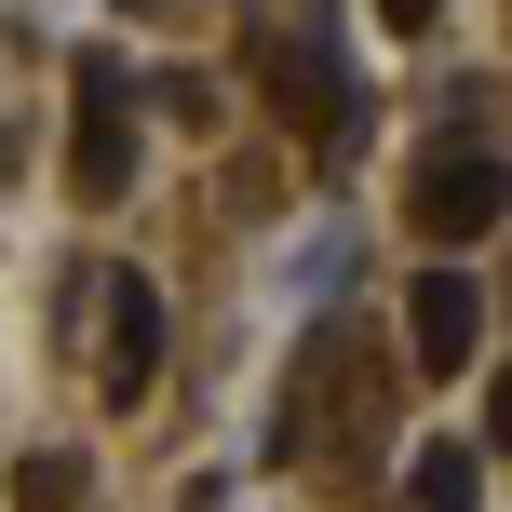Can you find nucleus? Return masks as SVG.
<instances>
[{
  "label": "nucleus",
  "instance_id": "10",
  "mask_svg": "<svg viewBox=\"0 0 512 512\" xmlns=\"http://www.w3.org/2000/svg\"><path fill=\"white\" fill-rule=\"evenodd\" d=\"M189 512H230V486H216V472H203V486H189Z\"/></svg>",
  "mask_w": 512,
  "mask_h": 512
},
{
  "label": "nucleus",
  "instance_id": "9",
  "mask_svg": "<svg viewBox=\"0 0 512 512\" xmlns=\"http://www.w3.org/2000/svg\"><path fill=\"white\" fill-rule=\"evenodd\" d=\"M445 14V0H378V27H432Z\"/></svg>",
  "mask_w": 512,
  "mask_h": 512
},
{
  "label": "nucleus",
  "instance_id": "3",
  "mask_svg": "<svg viewBox=\"0 0 512 512\" xmlns=\"http://www.w3.org/2000/svg\"><path fill=\"white\" fill-rule=\"evenodd\" d=\"M405 216H418V243L499 230V216H512V162H499V149H432V162L405 176Z\"/></svg>",
  "mask_w": 512,
  "mask_h": 512
},
{
  "label": "nucleus",
  "instance_id": "6",
  "mask_svg": "<svg viewBox=\"0 0 512 512\" xmlns=\"http://www.w3.org/2000/svg\"><path fill=\"white\" fill-rule=\"evenodd\" d=\"M405 499L418 512H486V459H472V445H418V459H405Z\"/></svg>",
  "mask_w": 512,
  "mask_h": 512
},
{
  "label": "nucleus",
  "instance_id": "8",
  "mask_svg": "<svg viewBox=\"0 0 512 512\" xmlns=\"http://www.w3.org/2000/svg\"><path fill=\"white\" fill-rule=\"evenodd\" d=\"M486 445H512V364L486 378Z\"/></svg>",
  "mask_w": 512,
  "mask_h": 512
},
{
  "label": "nucleus",
  "instance_id": "5",
  "mask_svg": "<svg viewBox=\"0 0 512 512\" xmlns=\"http://www.w3.org/2000/svg\"><path fill=\"white\" fill-rule=\"evenodd\" d=\"M95 378H108V405H149V378H162V297L135 270H108V364Z\"/></svg>",
  "mask_w": 512,
  "mask_h": 512
},
{
  "label": "nucleus",
  "instance_id": "1",
  "mask_svg": "<svg viewBox=\"0 0 512 512\" xmlns=\"http://www.w3.org/2000/svg\"><path fill=\"white\" fill-rule=\"evenodd\" d=\"M122 176H135V68L108 41H81L68 54V189L122 203Z\"/></svg>",
  "mask_w": 512,
  "mask_h": 512
},
{
  "label": "nucleus",
  "instance_id": "2",
  "mask_svg": "<svg viewBox=\"0 0 512 512\" xmlns=\"http://www.w3.org/2000/svg\"><path fill=\"white\" fill-rule=\"evenodd\" d=\"M256 81H270V108H283V122H297V135H310L324 162H337V149L364 135V81L337 68L324 41H256Z\"/></svg>",
  "mask_w": 512,
  "mask_h": 512
},
{
  "label": "nucleus",
  "instance_id": "7",
  "mask_svg": "<svg viewBox=\"0 0 512 512\" xmlns=\"http://www.w3.org/2000/svg\"><path fill=\"white\" fill-rule=\"evenodd\" d=\"M14 512H81V459H27L14 472Z\"/></svg>",
  "mask_w": 512,
  "mask_h": 512
},
{
  "label": "nucleus",
  "instance_id": "4",
  "mask_svg": "<svg viewBox=\"0 0 512 512\" xmlns=\"http://www.w3.org/2000/svg\"><path fill=\"white\" fill-rule=\"evenodd\" d=\"M405 351H418V378H459V364L486 351V297H472V270H418V297H405Z\"/></svg>",
  "mask_w": 512,
  "mask_h": 512
},
{
  "label": "nucleus",
  "instance_id": "11",
  "mask_svg": "<svg viewBox=\"0 0 512 512\" xmlns=\"http://www.w3.org/2000/svg\"><path fill=\"white\" fill-rule=\"evenodd\" d=\"M122 14H135V0H122Z\"/></svg>",
  "mask_w": 512,
  "mask_h": 512
}]
</instances>
